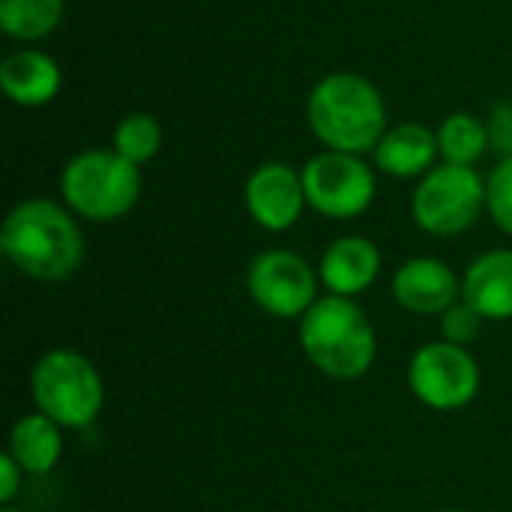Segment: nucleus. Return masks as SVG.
<instances>
[{
  "label": "nucleus",
  "mask_w": 512,
  "mask_h": 512,
  "mask_svg": "<svg viewBox=\"0 0 512 512\" xmlns=\"http://www.w3.org/2000/svg\"><path fill=\"white\" fill-rule=\"evenodd\" d=\"M306 120L327 150L363 156L375 150L387 132V105L369 78L357 72H330L312 87Z\"/></svg>",
  "instance_id": "obj_2"
},
{
  "label": "nucleus",
  "mask_w": 512,
  "mask_h": 512,
  "mask_svg": "<svg viewBox=\"0 0 512 512\" xmlns=\"http://www.w3.org/2000/svg\"><path fill=\"white\" fill-rule=\"evenodd\" d=\"M462 300L483 318H512V249H492L468 267L462 279Z\"/></svg>",
  "instance_id": "obj_15"
},
{
  "label": "nucleus",
  "mask_w": 512,
  "mask_h": 512,
  "mask_svg": "<svg viewBox=\"0 0 512 512\" xmlns=\"http://www.w3.org/2000/svg\"><path fill=\"white\" fill-rule=\"evenodd\" d=\"M63 453V438H60V426L45 417V414H27L12 426L9 435V456L18 462V468L24 474L42 477L48 474Z\"/></svg>",
  "instance_id": "obj_16"
},
{
  "label": "nucleus",
  "mask_w": 512,
  "mask_h": 512,
  "mask_svg": "<svg viewBox=\"0 0 512 512\" xmlns=\"http://www.w3.org/2000/svg\"><path fill=\"white\" fill-rule=\"evenodd\" d=\"M63 0H0V30L18 42H39L57 30Z\"/></svg>",
  "instance_id": "obj_17"
},
{
  "label": "nucleus",
  "mask_w": 512,
  "mask_h": 512,
  "mask_svg": "<svg viewBox=\"0 0 512 512\" xmlns=\"http://www.w3.org/2000/svg\"><path fill=\"white\" fill-rule=\"evenodd\" d=\"M300 345L315 369L336 381L363 378L378 354L375 330L351 297H318L300 321Z\"/></svg>",
  "instance_id": "obj_3"
},
{
  "label": "nucleus",
  "mask_w": 512,
  "mask_h": 512,
  "mask_svg": "<svg viewBox=\"0 0 512 512\" xmlns=\"http://www.w3.org/2000/svg\"><path fill=\"white\" fill-rule=\"evenodd\" d=\"M3 512H24V510H12V507H6V510Z\"/></svg>",
  "instance_id": "obj_24"
},
{
  "label": "nucleus",
  "mask_w": 512,
  "mask_h": 512,
  "mask_svg": "<svg viewBox=\"0 0 512 512\" xmlns=\"http://www.w3.org/2000/svg\"><path fill=\"white\" fill-rule=\"evenodd\" d=\"M0 87L9 102L21 108H42L57 99L63 87V72L48 51L18 48L0 63Z\"/></svg>",
  "instance_id": "obj_12"
},
{
  "label": "nucleus",
  "mask_w": 512,
  "mask_h": 512,
  "mask_svg": "<svg viewBox=\"0 0 512 512\" xmlns=\"http://www.w3.org/2000/svg\"><path fill=\"white\" fill-rule=\"evenodd\" d=\"M252 300L273 318H303L318 300L312 267L288 249L261 252L246 276Z\"/></svg>",
  "instance_id": "obj_9"
},
{
  "label": "nucleus",
  "mask_w": 512,
  "mask_h": 512,
  "mask_svg": "<svg viewBox=\"0 0 512 512\" xmlns=\"http://www.w3.org/2000/svg\"><path fill=\"white\" fill-rule=\"evenodd\" d=\"M33 402L39 414L51 417L63 429L90 426L105 402V387L96 366L66 348L48 351L33 366Z\"/></svg>",
  "instance_id": "obj_5"
},
{
  "label": "nucleus",
  "mask_w": 512,
  "mask_h": 512,
  "mask_svg": "<svg viewBox=\"0 0 512 512\" xmlns=\"http://www.w3.org/2000/svg\"><path fill=\"white\" fill-rule=\"evenodd\" d=\"M486 129H489V147L501 159H512V102H498L492 108Z\"/></svg>",
  "instance_id": "obj_22"
},
{
  "label": "nucleus",
  "mask_w": 512,
  "mask_h": 512,
  "mask_svg": "<svg viewBox=\"0 0 512 512\" xmlns=\"http://www.w3.org/2000/svg\"><path fill=\"white\" fill-rule=\"evenodd\" d=\"M393 297L414 315H444L462 297L453 267L438 258H411L393 276Z\"/></svg>",
  "instance_id": "obj_11"
},
{
  "label": "nucleus",
  "mask_w": 512,
  "mask_h": 512,
  "mask_svg": "<svg viewBox=\"0 0 512 512\" xmlns=\"http://www.w3.org/2000/svg\"><path fill=\"white\" fill-rule=\"evenodd\" d=\"M444 336H447V342H453V345H468V342H474L477 339V333H480V327H483V315L474 309V306H468L465 300H459L456 306H450L447 312H444Z\"/></svg>",
  "instance_id": "obj_21"
},
{
  "label": "nucleus",
  "mask_w": 512,
  "mask_h": 512,
  "mask_svg": "<svg viewBox=\"0 0 512 512\" xmlns=\"http://www.w3.org/2000/svg\"><path fill=\"white\" fill-rule=\"evenodd\" d=\"M486 210L492 222L512 237V159H501L486 177Z\"/></svg>",
  "instance_id": "obj_20"
},
{
  "label": "nucleus",
  "mask_w": 512,
  "mask_h": 512,
  "mask_svg": "<svg viewBox=\"0 0 512 512\" xmlns=\"http://www.w3.org/2000/svg\"><path fill=\"white\" fill-rule=\"evenodd\" d=\"M300 174L309 207L327 219H357L375 201V174L354 153L324 150L312 156Z\"/></svg>",
  "instance_id": "obj_7"
},
{
  "label": "nucleus",
  "mask_w": 512,
  "mask_h": 512,
  "mask_svg": "<svg viewBox=\"0 0 512 512\" xmlns=\"http://www.w3.org/2000/svg\"><path fill=\"white\" fill-rule=\"evenodd\" d=\"M246 210L255 225L264 231H288L297 225L303 210L309 207L303 174L285 162H264L258 165L243 189Z\"/></svg>",
  "instance_id": "obj_10"
},
{
  "label": "nucleus",
  "mask_w": 512,
  "mask_h": 512,
  "mask_svg": "<svg viewBox=\"0 0 512 512\" xmlns=\"http://www.w3.org/2000/svg\"><path fill=\"white\" fill-rule=\"evenodd\" d=\"M486 150H489V129L480 117L468 111H456L438 126V153L444 162L474 168Z\"/></svg>",
  "instance_id": "obj_18"
},
{
  "label": "nucleus",
  "mask_w": 512,
  "mask_h": 512,
  "mask_svg": "<svg viewBox=\"0 0 512 512\" xmlns=\"http://www.w3.org/2000/svg\"><path fill=\"white\" fill-rule=\"evenodd\" d=\"M450 512H462V510H450Z\"/></svg>",
  "instance_id": "obj_25"
},
{
  "label": "nucleus",
  "mask_w": 512,
  "mask_h": 512,
  "mask_svg": "<svg viewBox=\"0 0 512 512\" xmlns=\"http://www.w3.org/2000/svg\"><path fill=\"white\" fill-rule=\"evenodd\" d=\"M372 153H375V165L390 177L399 180L426 177L435 168V159L441 156L438 132H432L423 123H399L384 132V138Z\"/></svg>",
  "instance_id": "obj_14"
},
{
  "label": "nucleus",
  "mask_w": 512,
  "mask_h": 512,
  "mask_svg": "<svg viewBox=\"0 0 512 512\" xmlns=\"http://www.w3.org/2000/svg\"><path fill=\"white\" fill-rule=\"evenodd\" d=\"M0 249L9 264L39 282H63L84 261V237L69 207L45 198L21 201L0 228Z\"/></svg>",
  "instance_id": "obj_1"
},
{
  "label": "nucleus",
  "mask_w": 512,
  "mask_h": 512,
  "mask_svg": "<svg viewBox=\"0 0 512 512\" xmlns=\"http://www.w3.org/2000/svg\"><path fill=\"white\" fill-rule=\"evenodd\" d=\"M21 474H24V471L18 468V462H15L9 453H3V456H0V504H3V507H9L12 498L18 495Z\"/></svg>",
  "instance_id": "obj_23"
},
{
  "label": "nucleus",
  "mask_w": 512,
  "mask_h": 512,
  "mask_svg": "<svg viewBox=\"0 0 512 512\" xmlns=\"http://www.w3.org/2000/svg\"><path fill=\"white\" fill-rule=\"evenodd\" d=\"M159 147H162V123L147 111H129L114 126L111 150H117L123 159L135 162L138 168L147 165L159 153Z\"/></svg>",
  "instance_id": "obj_19"
},
{
  "label": "nucleus",
  "mask_w": 512,
  "mask_h": 512,
  "mask_svg": "<svg viewBox=\"0 0 512 512\" xmlns=\"http://www.w3.org/2000/svg\"><path fill=\"white\" fill-rule=\"evenodd\" d=\"M486 207V180L468 165H435L411 198L414 222L435 237L468 231Z\"/></svg>",
  "instance_id": "obj_6"
},
{
  "label": "nucleus",
  "mask_w": 512,
  "mask_h": 512,
  "mask_svg": "<svg viewBox=\"0 0 512 512\" xmlns=\"http://www.w3.org/2000/svg\"><path fill=\"white\" fill-rule=\"evenodd\" d=\"M321 282L336 297H354L372 288L381 273V252L366 237H339L321 258Z\"/></svg>",
  "instance_id": "obj_13"
},
{
  "label": "nucleus",
  "mask_w": 512,
  "mask_h": 512,
  "mask_svg": "<svg viewBox=\"0 0 512 512\" xmlns=\"http://www.w3.org/2000/svg\"><path fill=\"white\" fill-rule=\"evenodd\" d=\"M414 396L435 411H456L477 399L480 393V366L468 348L453 342L423 345L408 369Z\"/></svg>",
  "instance_id": "obj_8"
},
{
  "label": "nucleus",
  "mask_w": 512,
  "mask_h": 512,
  "mask_svg": "<svg viewBox=\"0 0 512 512\" xmlns=\"http://www.w3.org/2000/svg\"><path fill=\"white\" fill-rule=\"evenodd\" d=\"M66 207L90 222H114L141 198V168L117 150H84L60 174Z\"/></svg>",
  "instance_id": "obj_4"
}]
</instances>
